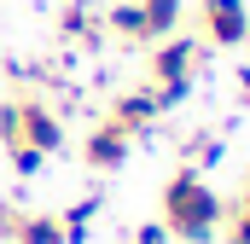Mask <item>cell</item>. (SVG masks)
<instances>
[{
	"mask_svg": "<svg viewBox=\"0 0 250 244\" xmlns=\"http://www.w3.org/2000/svg\"><path fill=\"white\" fill-rule=\"evenodd\" d=\"M163 227H169V239H181V244H209L215 227H221V198L187 163L163 181Z\"/></svg>",
	"mask_w": 250,
	"mask_h": 244,
	"instance_id": "cell-1",
	"label": "cell"
},
{
	"mask_svg": "<svg viewBox=\"0 0 250 244\" xmlns=\"http://www.w3.org/2000/svg\"><path fill=\"white\" fill-rule=\"evenodd\" d=\"M0 145H35V151H64V122L41 99H6L0 105Z\"/></svg>",
	"mask_w": 250,
	"mask_h": 244,
	"instance_id": "cell-2",
	"label": "cell"
},
{
	"mask_svg": "<svg viewBox=\"0 0 250 244\" xmlns=\"http://www.w3.org/2000/svg\"><path fill=\"white\" fill-rule=\"evenodd\" d=\"M198 41H209V47H245L250 41V6L245 0H204L198 6Z\"/></svg>",
	"mask_w": 250,
	"mask_h": 244,
	"instance_id": "cell-3",
	"label": "cell"
},
{
	"mask_svg": "<svg viewBox=\"0 0 250 244\" xmlns=\"http://www.w3.org/2000/svg\"><path fill=\"white\" fill-rule=\"evenodd\" d=\"M198 59H204V47H198L192 35H163V41L151 47V81H157V87H192Z\"/></svg>",
	"mask_w": 250,
	"mask_h": 244,
	"instance_id": "cell-4",
	"label": "cell"
},
{
	"mask_svg": "<svg viewBox=\"0 0 250 244\" xmlns=\"http://www.w3.org/2000/svg\"><path fill=\"white\" fill-rule=\"evenodd\" d=\"M128 151H134V134H128L123 122H111V117H105L93 134H87V145H82V163H87L93 175H117V169L128 163Z\"/></svg>",
	"mask_w": 250,
	"mask_h": 244,
	"instance_id": "cell-5",
	"label": "cell"
},
{
	"mask_svg": "<svg viewBox=\"0 0 250 244\" xmlns=\"http://www.w3.org/2000/svg\"><path fill=\"white\" fill-rule=\"evenodd\" d=\"M0 239L6 244H64V221L59 215H23V209H0Z\"/></svg>",
	"mask_w": 250,
	"mask_h": 244,
	"instance_id": "cell-6",
	"label": "cell"
},
{
	"mask_svg": "<svg viewBox=\"0 0 250 244\" xmlns=\"http://www.w3.org/2000/svg\"><path fill=\"white\" fill-rule=\"evenodd\" d=\"M157 117H163V111H157L151 87H134V93H117V99H111V122H123L134 140H140V134H151Z\"/></svg>",
	"mask_w": 250,
	"mask_h": 244,
	"instance_id": "cell-7",
	"label": "cell"
},
{
	"mask_svg": "<svg viewBox=\"0 0 250 244\" xmlns=\"http://www.w3.org/2000/svg\"><path fill=\"white\" fill-rule=\"evenodd\" d=\"M181 157H187V169H198V175H204V169H215V163L227 157V140H221L215 128H198L187 145H181Z\"/></svg>",
	"mask_w": 250,
	"mask_h": 244,
	"instance_id": "cell-8",
	"label": "cell"
},
{
	"mask_svg": "<svg viewBox=\"0 0 250 244\" xmlns=\"http://www.w3.org/2000/svg\"><path fill=\"white\" fill-rule=\"evenodd\" d=\"M99 23H105L111 35H123V41H146V18H140V0H111Z\"/></svg>",
	"mask_w": 250,
	"mask_h": 244,
	"instance_id": "cell-9",
	"label": "cell"
},
{
	"mask_svg": "<svg viewBox=\"0 0 250 244\" xmlns=\"http://www.w3.org/2000/svg\"><path fill=\"white\" fill-rule=\"evenodd\" d=\"M140 18H146V41H163L181 29V0H140Z\"/></svg>",
	"mask_w": 250,
	"mask_h": 244,
	"instance_id": "cell-10",
	"label": "cell"
},
{
	"mask_svg": "<svg viewBox=\"0 0 250 244\" xmlns=\"http://www.w3.org/2000/svg\"><path fill=\"white\" fill-rule=\"evenodd\" d=\"M59 35H70V41H99V12L93 6H64L59 12Z\"/></svg>",
	"mask_w": 250,
	"mask_h": 244,
	"instance_id": "cell-11",
	"label": "cell"
},
{
	"mask_svg": "<svg viewBox=\"0 0 250 244\" xmlns=\"http://www.w3.org/2000/svg\"><path fill=\"white\" fill-rule=\"evenodd\" d=\"M99 215V198H82V203H70L59 221H64V244H82L87 239V221Z\"/></svg>",
	"mask_w": 250,
	"mask_h": 244,
	"instance_id": "cell-12",
	"label": "cell"
},
{
	"mask_svg": "<svg viewBox=\"0 0 250 244\" xmlns=\"http://www.w3.org/2000/svg\"><path fill=\"white\" fill-rule=\"evenodd\" d=\"M6 157H12V169H18L23 181H35V175L47 169V151H35V145H6Z\"/></svg>",
	"mask_w": 250,
	"mask_h": 244,
	"instance_id": "cell-13",
	"label": "cell"
},
{
	"mask_svg": "<svg viewBox=\"0 0 250 244\" xmlns=\"http://www.w3.org/2000/svg\"><path fill=\"white\" fill-rule=\"evenodd\" d=\"M134 244H169V227H157V221H146V227L134 233Z\"/></svg>",
	"mask_w": 250,
	"mask_h": 244,
	"instance_id": "cell-14",
	"label": "cell"
},
{
	"mask_svg": "<svg viewBox=\"0 0 250 244\" xmlns=\"http://www.w3.org/2000/svg\"><path fill=\"white\" fill-rule=\"evenodd\" d=\"M239 105H245V111H250V64H245V70H239Z\"/></svg>",
	"mask_w": 250,
	"mask_h": 244,
	"instance_id": "cell-15",
	"label": "cell"
},
{
	"mask_svg": "<svg viewBox=\"0 0 250 244\" xmlns=\"http://www.w3.org/2000/svg\"><path fill=\"white\" fill-rule=\"evenodd\" d=\"M239 203H250V175H245V198H239Z\"/></svg>",
	"mask_w": 250,
	"mask_h": 244,
	"instance_id": "cell-16",
	"label": "cell"
}]
</instances>
